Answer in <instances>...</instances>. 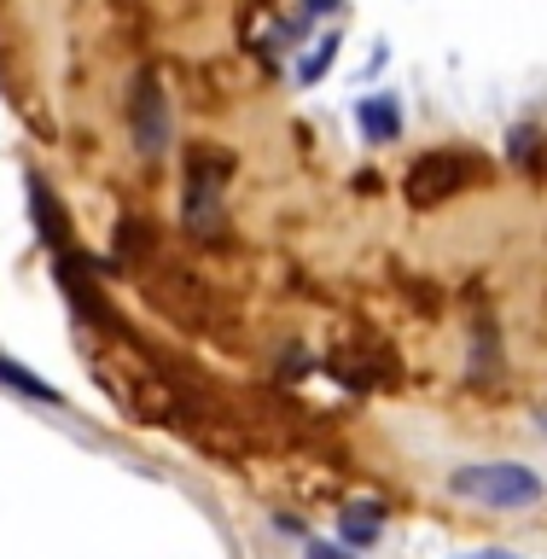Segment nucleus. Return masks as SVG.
Listing matches in <instances>:
<instances>
[{
    "instance_id": "obj_1",
    "label": "nucleus",
    "mask_w": 547,
    "mask_h": 559,
    "mask_svg": "<svg viewBox=\"0 0 547 559\" xmlns=\"http://www.w3.org/2000/svg\"><path fill=\"white\" fill-rule=\"evenodd\" d=\"M449 489L484 513H531V507L547 501V484L536 466L524 461H472L449 472Z\"/></svg>"
},
{
    "instance_id": "obj_4",
    "label": "nucleus",
    "mask_w": 547,
    "mask_h": 559,
    "mask_svg": "<svg viewBox=\"0 0 547 559\" xmlns=\"http://www.w3.org/2000/svg\"><path fill=\"white\" fill-rule=\"evenodd\" d=\"M466 181H472V157H461V152H426L408 169V199L414 204H437V199H449V192H461Z\"/></svg>"
},
{
    "instance_id": "obj_10",
    "label": "nucleus",
    "mask_w": 547,
    "mask_h": 559,
    "mask_svg": "<svg viewBox=\"0 0 547 559\" xmlns=\"http://www.w3.org/2000/svg\"><path fill=\"white\" fill-rule=\"evenodd\" d=\"M304 559H361V554H349L344 542H321V536H314L309 548H304Z\"/></svg>"
},
{
    "instance_id": "obj_2",
    "label": "nucleus",
    "mask_w": 547,
    "mask_h": 559,
    "mask_svg": "<svg viewBox=\"0 0 547 559\" xmlns=\"http://www.w3.org/2000/svg\"><path fill=\"white\" fill-rule=\"evenodd\" d=\"M129 140H134V152L146 157V164H157V157L169 152V140H175L169 94H164V82H157V70H140L134 87H129Z\"/></svg>"
},
{
    "instance_id": "obj_3",
    "label": "nucleus",
    "mask_w": 547,
    "mask_h": 559,
    "mask_svg": "<svg viewBox=\"0 0 547 559\" xmlns=\"http://www.w3.org/2000/svg\"><path fill=\"white\" fill-rule=\"evenodd\" d=\"M227 175H234V164H227L222 152H192V157H187V199H181L187 227H199V234H216Z\"/></svg>"
},
{
    "instance_id": "obj_8",
    "label": "nucleus",
    "mask_w": 547,
    "mask_h": 559,
    "mask_svg": "<svg viewBox=\"0 0 547 559\" xmlns=\"http://www.w3.org/2000/svg\"><path fill=\"white\" fill-rule=\"evenodd\" d=\"M29 216H35V227H41L47 245H64L70 222H64V210H59V199H52V187L41 181V175H29Z\"/></svg>"
},
{
    "instance_id": "obj_5",
    "label": "nucleus",
    "mask_w": 547,
    "mask_h": 559,
    "mask_svg": "<svg viewBox=\"0 0 547 559\" xmlns=\"http://www.w3.org/2000/svg\"><path fill=\"white\" fill-rule=\"evenodd\" d=\"M356 122H361V134L373 140V146H391V140H402V105L396 94H367L356 105Z\"/></svg>"
},
{
    "instance_id": "obj_6",
    "label": "nucleus",
    "mask_w": 547,
    "mask_h": 559,
    "mask_svg": "<svg viewBox=\"0 0 547 559\" xmlns=\"http://www.w3.org/2000/svg\"><path fill=\"white\" fill-rule=\"evenodd\" d=\"M338 536H344L349 554L373 548V542L384 536V507H379V501H349L344 513H338Z\"/></svg>"
},
{
    "instance_id": "obj_7",
    "label": "nucleus",
    "mask_w": 547,
    "mask_h": 559,
    "mask_svg": "<svg viewBox=\"0 0 547 559\" xmlns=\"http://www.w3.org/2000/svg\"><path fill=\"white\" fill-rule=\"evenodd\" d=\"M0 384H7L12 396H24V402H41V408H64V396L52 391V384L41 373H29L24 361H12L7 349H0Z\"/></svg>"
},
{
    "instance_id": "obj_9",
    "label": "nucleus",
    "mask_w": 547,
    "mask_h": 559,
    "mask_svg": "<svg viewBox=\"0 0 547 559\" xmlns=\"http://www.w3.org/2000/svg\"><path fill=\"white\" fill-rule=\"evenodd\" d=\"M332 59H338V35H321V41H314V52L297 64V82H321L326 70H332Z\"/></svg>"
},
{
    "instance_id": "obj_11",
    "label": "nucleus",
    "mask_w": 547,
    "mask_h": 559,
    "mask_svg": "<svg viewBox=\"0 0 547 559\" xmlns=\"http://www.w3.org/2000/svg\"><path fill=\"white\" fill-rule=\"evenodd\" d=\"M478 559H524V554H507V548H489V554H478Z\"/></svg>"
}]
</instances>
